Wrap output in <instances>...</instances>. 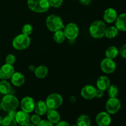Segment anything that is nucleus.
<instances>
[{
  "label": "nucleus",
  "mask_w": 126,
  "mask_h": 126,
  "mask_svg": "<svg viewBox=\"0 0 126 126\" xmlns=\"http://www.w3.org/2000/svg\"><path fill=\"white\" fill-rule=\"evenodd\" d=\"M1 108L5 111L16 110L18 107L19 102L17 97L12 95H5L1 101Z\"/></svg>",
  "instance_id": "f257e3e1"
},
{
  "label": "nucleus",
  "mask_w": 126,
  "mask_h": 126,
  "mask_svg": "<svg viewBox=\"0 0 126 126\" xmlns=\"http://www.w3.org/2000/svg\"><path fill=\"white\" fill-rule=\"evenodd\" d=\"M27 4L30 9L38 13L46 12L50 7L48 0H28Z\"/></svg>",
  "instance_id": "f03ea898"
},
{
  "label": "nucleus",
  "mask_w": 126,
  "mask_h": 126,
  "mask_svg": "<svg viewBox=\"0 0 126 126\" xmlns=\"http://www.w3.org/2000/svg\"><path fill=\"white\" fill-rule=\"evenodd\" d=\"M106 25L100 20L95 21L89 27V33L94 38H101L105 35L106 30Z\"/></svg>",
  "instance_id": "7ed1b4c3"
},
{
  "label": "nucleus",
  "mask_w": 126,
  "mask_h": 126,
  "mask_svg": "<svg viewBox=\"0 0 126 126\" xmlns=\"http://www.w3.org/2000/svg\"><path fill=\"white\" fill-rule=\"evenodd\" d=\"M46 23L48 29L53 32L62 30L63 27L62 20L59 16L56 15H50L48 16L46 20Z\"/></svg>",
  "instance_id": "20e7f679"
},
{
  "label": "nucleus",
  "mask_w": 126,
  "mask_h": 126,
  "mask_svg": "<svg viewBox=\"0 0 126 126\" xmlns=\"http://www.w3.org/2000/svg\"><path fill=\"white\" fill-rule=\"evenodd\" d=\"M30 42V38L28 36L21 34L17 36L12 41V46L17 50H24L29 47Z\"/></svg>",
  "instance_id": "39448f33"
},
{
  "label": "nucleus",
  "mask_w": 126,
  "mask_h": 126,
  "mask_svg": "<svg viewBox=\"0 0 126 126\" xmlns=\"http://www.w3.org/2000/svg\"><path fill=\"white\" fill-rule=\"evenodd\" d=\"M63 98L60 94H52L49 95L46 100L48 110H56L62 105Z\"/></svg>",
  "instance_id": "423d86ee"
},
{
  "label": "nucleus",
  "mask_w": 126,
  "mask_h": 126,
  "mask_svg": "<svg viewBox=\"0 0 126 126\" xmlns=\"http://www.w3.org/2000/svg\"><path fill=\"white\" fill-rule=\"evenodd\" d=\"M121 104L119 99L116 98H110L106 103V110L110 114H115L120 110Z\"/></svg>",
  "instance_id": "0eeeda50"
},
{
  "label": "nucleus",
  "mask_w": 126,
  "mask_h": 126,
  "mask_svg": "<svg viewBox=\"0 0 126 126\" xmlns=\"http://www.w3.org/2000/svg\"><path fill=\"white\" fill-rule=\"evenodd\" d=\"M63 32L66 38L73 40L78 36L79 28L76 23H70L65 27Z\"/></svg>",
  "instance_id": "6e6552de"
},
{
  "label": "nucleus",
  "mask_w": 126,
  "mask_h": 126,
  "mask_svg": "<svg viewBox=\"0 0 126 126\" xmlns=\"http://www.w3.org/2000/svg\"><path fill=\"white\" fill-rule=\"evenodd\" d=\"M100 67L103 72L107 74H110L115 71L116 65L113 59L106 58L101 62Z\"/></svg>",
  "instance_id": "1a4fd4ad"
},
{
  "label": "nucleus",
  "mask_w": 126,
  "mask_h": 126,
  "mask_svg": "<svg viewBox=\"0 0 126 126\" xmlns=\"http://www.w3.org/2000/svg\"><path fill=\"white\" fill-rule=\"evenodd\" d=\"M14 73L13 65L6 63L0 68V79L2 80L8 79L11 78Z\"/></svg>",
  "instance_id": "9d476101"
},
{
  "label": "nucleus",
  "mask_w": 126,
  "mask_h": 126,
  "mask_svg": "<svg viewBox=\"0 0 126 126\" xmlns=\"http://www.w3.org/2000/svg\"><path fill=\"white\" fill-rule=\"evenodd\" d=\"M34 106L35 103L34 100L30 97H25L21 101L22 110L28 113H31L34 110Z\"/></svg>",
  "instance_id": "9b49d317"
},
{
  "label": "nucleus",
  "mask_w": 126,
  "mask_h": 126,
  "mask_svg": "<svg viewBox=\"0 0 126 126\" xmlns=\"http://www.w3.org/2000/svg\"><path fill=\"white\" fill-rule=\"evenodd\" d=\"M111 121L110 116L106 112H101L96 117V123L98 126H108Z\"/></svg>",
  "instance_id": "f8f14e48"
},
{
  "label": "nucleus",
  "mask_w": 126,
  "mask_h": 126,
  "mask_svg": "<svg viewBox=\"0 0 126 126\" xmlns=\"http://www.w3.org/2000/svg\"><path fill=\"white\" fill-rule=\"evenodd\" d=\"M96 89L91 85H87L82 89L81 95L84 98L87 100L92 99L95 96Z\"/></svg>",
  "instance_id": "ddd939ff"
},
{
  "label": "nucleus",
  "mask_w": 126,
  "mask_h": 126,
  "mask_svg": "<svg viewBox=\"0 0 126 126\" xmlns=\"http://www.w3.org/2000/svg\"><path fill=\"white\" fill-rule=\"evenodd\" d=\"M15 119L17 124L22 126H25L30 123V117L28 113L22 110L17 112Z\"/></svg>",
  "instance_id": "4468645a"
},
{
  "label": "nucleus",
  "mask_w": 126,
  "mask_h": 126,
  "mask_svg": "<svg viewBox=\"0 0 126 126\" xmlns=\"http://www.w3.org/2000/svg\"><path fill=\"white\" fill-rule=\"evenodd\" d=\"M118 14L115 9L113 8H108L104 12L103 18L107 23H113L116 20Z\"/></svg>",
  "instance_id": "2eb2a0df"
},
{
  "label": "nucleus",
  "mask_w": 126,
  "mask_h": 126,
  "mask_svg": "<svg viewBox=\"0 0 126 126\" xmlns=\"http://www.w3.org/2000/svg\"><path fill=\"white\" fill-rule=\"evenodd\" d=\"M11 82L17 87L22 86L25 82V76L22 73L20 72H16L11 76Z\"/></svg>",
  "instance_id": "dca6fc26"
},
{
  "label": "nucleus",
  "mask_w": 126,
  "mask_h": 126,
  "mask_svg": "<svg viewBox=\"0 0 126 126\" xmlns=\"http://www.w3.org/2000/svg\"><path fill=\"white\" fill-rule=\"evenodd\" d=\"M115 25L118 30L122 32L126 31V14L123 13L117 17Z\"/></svg>",
  "instance_id": "f3484780"
},
{
  "label": "nucleus",
  "mask_w": 126,
  "mask_h": 126,
  "mask_svg": "<svg viewBox=\"0 0 126 126\" xmlns=\"http://www.w3.org/2000/svg\"><path fill=\"white\" fill-rule=\"evenodd\" d=\"M110 85V81L107 76H100L97 81V87L98 89H100L103 91L107 90Z\"/></svg>",
  "instance_id": "a211bd4d"
},
{
  "label": "nucleus",
  "mask_w": 126,
  "mask_h": 126,
  "mask_svg": "<svg viewBox=\"0 0 126 126\" xmlns=\"http://www.w3.org/2000/svg\"><path fill=\"white\" fill-rule=\"evenodd\" d=\"M34 110L37 114L39 116H42L47 113L48 108L45 102L43 100H39L35 103Z\"/></svg>",
  "instance_id": "6ab92c4d"
},
{
  "label": "nucleus",
  "mask_w": 126,
  "mask_h": 126,
  "mask_svg": "<svg viewBox=\"0 0 126 126\" xmlns=\"http://www.w3.org/2000/svg\"><path fill=\"white\" fill-rule=\"evenodd\" d=\"M48 121L52 124H57L60 119V114L55 110H48L47 111Z\"/></svg>",
  "instance_id": "aec40b11"
},
{
  "label": "nucleus",
  "mask_w": 126,
  "mask_h": 126,
  "mask_svg": "<svg viewBox=\"0 0 126 126\" xmlns=\"http://www.w3.org/2000/svg\"><path fill=\"white\" fill-rule=\"evenodd\" d=\"M34 75L36 78L39 79H43L46 77L48 74V68L44 65H41L36 68L34 70Z\"/></svg>",
  "instance_id": "412c9836"
},
{
  "label": "nucleus",
  "mask_w": 126,
  "mask_h": 126,
  "mask_svg": "<svg viewBox=\"0 0 126 126\" xmlns=\"http://www.w3.org/2000/svg\"><path fill=\"white\" fill-rule=\"evenodd\" d=\"M11 91V86L9 82L6 80H2L0 82V93L3 95L9 94Z\"/></svg>",
  "instance_id": "4be33fe9"
},
{
  "label": "nucleus",
  "mask_w": 126,
  "mask_h": 126,
  "mask_svg": "<svg viewBox=\"0 0 126 126\" xmlns=\"http://www.w3.org/2000/svg\"><path fill=\"white\" fill-rule=\"evenodd\" d=\"M119 54V50L115 46H110L107 49L105 52V55L107 58L114 59Z\"/></svg>",
  "instance_id": "5701e85b"
},
{
  "label": "nucleus",
  "mask_w": 126,
  "mask_h": 126,
  "mask_svg": "<svg viewBox=\"0 0 126 126\" xmlns=\"http://www.w3.org/2000/svg\"><path fill=\"white\" fill-rule=\"evenodd\" d=\"M78 126H91V119L87 115L80 116L77 120Z\"/></svg>",
  "instance_id": "b1692460"
},
{
  "label": "nucleus",
  "mask_w": 126,
  "mask_h": 126,
  "mask_svg": "<svg viewBox=\"0 0 126 126\" xmlns=\"http://www.w3.org/2000/svg\"><path fill=\"white\" fill-rule=\"evenodd\" d=\"M118 30L116 27H110L106 28L105 35L109 39L114 38L118 35Z\"/></svg>",
  "instance_id": "393cba45"
},
{
  "label": "nucleus",
  "mask_w": 126,
  "mask_h": 126,
  "mask_svg": "<svg viewBox=\"0 0 126 126\" xmlns=\"http://www.w3.org/2000/svg\"><path fill=\"white\" fill-rule=\"evenodd\" d=\"M65 38L66 37H65L64 32L62 30H58L57 32H55V34L54 35V41L55 43H58V44H60L63 41H64V40L65 39Z\"/></svg>",
  "instance_id": "a878e982"
},
{
  "label": "nucleus",
  "mask_w": 126,
  "mask_h": 126,
  "mask_svg": "<svg viewBox=\"0 0 126 126\" xmlns=\"http://www.w3.org/2000/svg\"><path fill=\"white\" fill-rule=\"evenodd\" d=\"M107 92H108V96L110 98H116L118 95L119 90L116 85L112 84L110 85L108 88L107 89Z\"/></svg>",
  "instance_id": "bb28decb"
},
{
  "label": "nucleus",
  "mask_w": 126,
  "mask_h": 126,
  "mask_svg": "<svg viewBox=\"0 0 126 126\" xmlns=\"http://www.w3.org/2000/svg\"><path fill=\"white\" fill-rule=\"evenodd\" d=\"M1 125L2 126H17V123L14 118L7 116L2 119V123Z\"/></svg>",
  "instance_id": "cd10ccee"
},
{
  "label": "nucleus",
  "mask_w": 126,
  "mask_h": 126,
  "mask_svg": "<svg viewBox=\"0 0 126 126\" xmlns=\"http://www.w3.org/2000/svg\"><path fill=\"white\" fill-rule=\"evenodd\" d=\"M22 34L29 36L30 34H32V32H33V27L32 26V25L28 24H28H25L22 27Z\"/></svg>",
  "instance_id": "c85d7f7f"
},
{
  "label": "nucleus",
  "mask_w": 126,
  "mask_h": 126,
  "mask_svg": "<svg viewBox=\"0 0 126 126\" xmlns=\"http://www.w3.org/2000/svg\"><path fill=\"white\" fill-rule=\"evenodd\" d=\"M6 63L9 65H13L16 62V57L13 54H9L7 55L6 58Z\"/></svg>",
  "instance_id": "c756f323"
},
{
  "label": "nucleus",
  "mask_w": 126,
  "mask_h": 126,
  "mask_svg": "<svg viewBox=\"0 0 126 126\" xmlns=\"http://www.w3.org/2000/svg\"><path fill=\"white\" fill-rule=\"evenodd\" d=\"M49 5L52 7H59L62 4L63 0H48Z\"/></svg>",
  "instance_id": "7c9ffc66"
},
{
  "label": "nucleus",
  "mask_w": 126,
  "mask_h": 126,
  "mask_svg": "<svg viewBox=\"0 0 126 126\" xmlns=\"http://www.w3.org/2000/svg\"><path fill=\"white\" fill-rule=\"evenodd\" d=\"M30 121L34 125H37L41 121V118L38 114H34L30 118Z\"/></svg>",
  "instance_id": "2f4dec72"
},
{
  "label": "nucleus",
  "mask_w": 126,
  "mask_h": 126,
  "mask_svg": "<svg viewBox=\"0 0 126 126\" xmlns=\"http://www.w3.org/2000/svg\"><path fill=\"white\" fill-rule=\"evenodd\" d=\"M119 54L122 57L124 58V59H126V44L123 45L121 47L119 51Z\"/></svg>",
  "instance_id": "473e14b6"
},
{
  "label": "nucleus",
  "mask_w": 126,
  "mask_h": 126,
  "mask_svg": "<svg viewBox=\"0 0 126 126\" xmlns=\"http://www.w3.org/2000/svg\"><path fill=\"white\" fill-rule=\"evenodd\" d=\"M37 126H53V124L49 121L43 120L37 124Z\"/></svg>",
  "instance_id": "72a5a7b5"
},
{
  "label": "nucleus",
  "mask_w": 126,
  "mask_h": 126,
  "mask_svg": "<svg viewBox=\"0 0 126 126\" xmlns=\"http://www.w3.org/2000/svg\"><path fill=\"white\" fill-rule=\"evenodd\" d=\"M103 91H102L100 89H96V92H95V97H97V98H100L103 97Z\"/></svg>",
  "instance_id": "f704fd0d"
},
{
  "label": "nucleus",
  "mask_w": 126,
  "mask_h": 126,
  "mask_svg": "<svg viewBox=\"0 0 126 126\" xmlns=\"http://www.w3.org/2000/svg\"><path fill=\"white\" fill-rule=\"evenodd\" d=\"M56 126H70V125L66 121H59L57 123Z\"/></svg>",
  "instance_id": "c9c22d12"
},
{
  "label": "nucleus",
  "mask_w": 126,
  "mask_h": 126,
  "mask_svg": "<svg viewBox=\"0 0 126 126\" xmlns=\"http://www.w3.org/2000/svg\"><path fill=\"white\" fill-rule=\"evenodd\" d=\"M16 114H17V112L16 111V110H13V111H11L8 112V116H9L11 117L12 118H16Z\"/></svg>",
  "instance_id": "e433bc0d"
},
{
  "label": "nucleus",
  "mask_w": 126,
  "mask_h": 126,
  "mask_svg": "<svg viewBox=\"0 0 126 126\" xmlns=\"http://www.w3.org/2000/svg\"><path fill=\"white\" fill-rule=\"evenodd\" d=\"M81 4L84 5H88L91 2V0H79Z\"/></svg>",
  "instance_id": "4c0bfd02"
},
{
  "label": "nucleus",
  "mask_w": 126,
  "mask_h": 126,
  "mask_svg": "<svg viewBox=\"0 0 126 126\" xmlns=\"http://www.w3.org/2000/svg\"><path fill=\"white\" fill-rule=\"evenodd\" d=\"M29 70L30 71H34V70H35V67H34V65H30L29 68H28Z\"/></svg>",
  "instance_id": "58836bf2"
},
{
  "label": "nucleus",
  "mask_w": 126,
  "mask_h": 126,
  "mask_svg": "<svg viewBox=\"0 0 126 126\" xmlns=\"http://www.w3.org/2000/svg\"><path fill=\"white\" fill-rule=\"evenodd\" d=\"M2 117L1 116H0V126L1 125V124H2Z\"/></svg>",
  "instance_id": "ea45409f"
},
{
  "label": "nucleus",
  "mask_w": 126,
  "mask_h": 126,
  "mask_svg": "<svg viewBox=\"0 0 126 126\" xmlns=\"http://www.w3.org/2000/svg\"><path fill=\"white\" fill-rule=\"evenodd\" d=\"M25 126H34L33 125V124H29V123H28V124H27V125H25Z\"/></svg>",
  "instance_id": "a19ab883"
},
{
  "label": "nucleus",
  "mask_w": 126,
  "mask_h": 126,
  "mask_svg": "<svg viewBox=\"0 0 126 126\" xmlns=\"http://www.w3.org/2000/svg\"><path fill=\"white\" fill-rule=\"evenodd\" d=\"M1 103H0V111H1Z\"/></svg>",
  "instance_id": "79ce46f5"
},
{
  "label": "nucleus",
  "mask_w": 126,
  "mask_h": 126,
  "mask_svg": "<svg viewBox=\"0 0 126 126\" xmlns=\"http://www.w3.org/2000/svg\"><path fill=\"white\" fill-rule=\"evenodd\" d=\"M78 126L77 125H73V126Z\"/></svg>",
  "instance_id": "37998d69"
}]
</instances>
